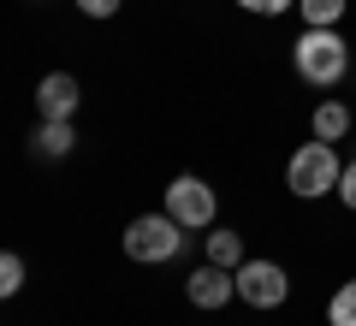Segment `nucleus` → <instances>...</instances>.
I'll use <instances>...</instances> for the list:
<instances>
[{
  "label": "nucleus",
  "instance_id": "1",
  "mask_svg": "<svg viewBox=\"0 0 356 326\" xmlns=\"http://www.w3.org/2000/svg\"><path fill=\"white\" fill-rule=\"evenodd\" d=\"M291 60H297V77H303V83H315V89L339 83V77L350 72V48H344L339 30H303V36H297V48H291Z\"/></svg>",
  "mask_w": 356,
  "mask_h": 326
},
{
  "label": "nucleus",
  "instance_id": "2",
  "mask_svg": "<svg viewBox=\"0 0 356 326\" xmlns=\"http://www.w3.org/2000/svg\"><path fill=\"white\" fill-rule=\"evenodd\" d=\"M339 178H344V166H339V154H332V142H321V137L303 142V149L291 154V166H285V184H291V196H303V202L339 190Z\"/></svg>",
  "mask_w": 356,
  "mask_h": 326
},
{
  "label": "nucleus",
  "instance_id": "3",
  "mask_svg": "<svg viewBox=\"0 0 356 326\" xmlns=\"http://www.w3.org/2000/svg\"><path fill=\"white\" fill-rule=\"evenodd\" d=\"M178 231H184V226H178L172 213H143V220H131V226H125V255H131V261L161 267V261H172V255L184 250Z\"/></svg>",
  "mask_w": 356,
  "mask_h": 326
},
{
  "label": "nucleus",
  "instance_id": "4",
  "mask_svg": "<svg viewBox=\"0 0 356 326\" xmlns=\"http://www.w3.org/2000/svg\"><path fill=\"white\" fill-rule=\"evenodd\" d=\"M166 213H172L184 231H191V226H214V190H208L202 178L178 172L172 184H166Z\"/></svg>",
  "mask_w": 356,
  "mask_h": 326
},
{
  "label": "nucleus",
  "instance_id": "5",
  "mask_svg": "<svg viewBox=\"0 0 356 326\" xmlns=\"http://www.w3.org/2000/svg\"><path fill=\"white\" fill-rule=\"evenodd\" d=\"M285 291H291V279H285L280 261H243L238 267V297L250 302V309H280Z\"/></svg>",
  "mask_w": 356,
  "mask_h": 326
},
{
  "label": "nucleus",
  "instance_id": "6",
  "mask_svg": "<svg viewBox=\"0 0 356 326\" xmlns=\"http://www.w3.org/2000/svg\"><path fill=\"white\" fill-rule=\"evenodd\" d=\"M184 291H191V302L196 309H220V302L226 297H238V273H232V267H196L191 279H184Z\"/></svg>",
  "mask_w": 356,
  "mask_h": 326
},
{
  "label": "nucleus",
  "instance_id": "7",
  "mask_svg": "<svg viewBox=\"0 0 356 326\" xmlns=\"http://www.w3.org/2000/svg\"><path fill=\"white\" fill-rule=\"evenodd\" d=\"M77 101H83V89H77L72 72H48V77H42V89H36L42 119H72V113H77Z\"/></svg>",
  "mask_w": 356,
  "mask_h": 326
},
{
  "label": "nucleus",
  "instance_id": "8",
  "mask_svg": "<svg viewBox=\"0 0 356 326\" xmlns=\"http://www.w3.org/2000/svg\"><path fill=\"white\" fill-rule=\"evenodd\" d=\"M350 125H356V113L344 107V101H321V107H315V137L321 142H339Z\"/></svg>",
  "mask_w": 356,
  "mask_h": 326
},
{
  "label": "nucleus",
  "instance_id": "9",
  "mask_svg": "<svg viewBox=\"0 0 356 326\" xmlns=\"http://www.w3.org/2000/svg\"><path fill=\"white\" fill-rule=\"evenodd\" d=\"M72 119H48V125L36 131V154H48V161H65L72 154Z\"/></svg>",
  "mask_w": 356,
  "mask_h": 326
},
{
  "label": "nucleus",
  "instance_id": "10",
  "mask_svg": "<svg viewBox=\"0 0 356 326\" xmlns=\"http://www.w3.org/2000/svg\"><path fill=\"white\" fill-rule=\"evenodd\" d=\"M208 261L238 273V267H243V238H238V231H214V238H208Z\"/></svg>",
  "mask_w": 356,
  "mask_h": 326
},
{
  "label": "nucleus",
  "instance_id": "11",
  "mask_svg": "<svg viewBox=\"0 0 356 326\" xmlns=\"http://www.w3.org/2000/svg\"><path fill=\"white\" fill-rule=\"evenodd\" d=\"M344 6H350V0H297V13L309 18V30H332L344 18Z\"/></svg>",
  "mask_w": 356,
  "mask_h": 326
},
{
  "label": "nucleus",
  "instance_id": "12",
  "mask_svg": "<svg viewBox=\"0 0 356 326\" xmlns=\"http://www.w3.org/2000/svg\"><path fill=\"white\" fill-rule=\"evenodd\" d=\"M327 326H356V279L332 291V302H327Z\"/></svg>",
  "mask_w": 356,
  "mask_h": 326
},
{
  "label": "nucleus",
  "instance_id": "13",
  "mask_svg": "<svg viewBox=\"0 0 356 326\" xmlns=\"http://www.w3.org/2000/svg\"><path fill=\"white\" fill-rule=\"evenodd\" d=\"M18 291H24V261L0 255V297H18Z\"/></svg>",
  "mask_w": 356,
  "mask_h": 326
},
{
  "label": "nucleus",
  "instance_id": "14",
  "mask_svg": "<svg viewBox=\"0 0 356 326\" xmlns=\"http://www.w3.org/2000/svg\"><path fill=\"white\" fill-rule=\"evenodd\" d=\"M243 13H267V18H280L285 6H297V0H238Z\"/></svg>",
  "mask_w": 356,
  "mask_h": 326
},
{
  "label": "nucleus",
  "instance_id": "15",
  "mask_svg": "<svg viewBox=\"0 0 356 326\" xmlns=\"http://www.w3.org/2000/svg\"><path fill=\"white\" fill-rule=\"evenodd\" d=\"M339 196H344V208H356V161L344 166V178H339Z\"/></svg>",
  "mask_w": 356,
  "mask_h": 326
},
{
  "label": "nucleus",
  "instance_id": "16",
  "mask_svg": "<svg viewBox=\"0 0 356 326\" xmlns=\"http://www.w3.org/2000/svg\"><path fill=\"white\" fill-rule=\"evenodd\" d=\"M77 6H83L89 18H113L119 13V0H77Z\"/></svg>",
  "mask_w": 356,
  "mask_h": 326
}]
</instances>
